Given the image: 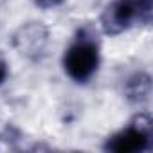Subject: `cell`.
I'll list each match as a JSON object with an SVG mask.
<instances>
[{
    "label": "cell",
    "mask_w": 153,
    "mask_h": 153,
    "mask_svg": "<svg viewBox=\"0 0 153 153\" xmlns=\"http://www.w3.org/2000/svg\"><path fill=\"white\" fill-rule=\"evenodd\" d=\"M63 68L76 83H87L99 68V49L88 38H78L63 56Z\"/></svg>",
    "instance_id": "cell-1"
},
{
    "label": "cell",
    "mask_w": 153,
    "mask_h": 153,
    "mask_svg": "<svg viewBox=\"0 0 153 153\" xmlns=\"http://www.w3.org/2000/svg\"><path fill=\"white\" fill-rule=\"evenodd\" d=\"M151 0H114L101 16L103 29L108 34H119L130 29L137 20H148Z\"/></svg>",
    "instance_id": "cell-2"
},
{
    "label": "cell",
    "mask_w": 153,
    "mask_h": 153,
    "mask_svg": "<svg viewBox=\"0 0 153 153\" xmlns=\"http://www.w3.org/2000/svg\"><path fill=\"white\" fill-rule=\"evenodd\" d=\"M151 142V123L144 117L106 140V149L115 153H139L149 148Z\"/></svg>",
    "instance_id": "cell-3"
},
{
    "label": "cell",
    "mask_w": 153,
    "mask_h": 153,
    "mask_svg": "<svg viewBox=\"0 0 153 153\" xmlns=\"http://www.w3.org/2000/svg\"><path fill=\"white\" fill-rule=\"evenodd\" d=\"M34 2H36V6H40L43 9H52V7L59 6L63 0H34Z\"/></svg>",
    "instance_id": "cell-4"
},
{
    "label": "cell",
    "mask_w": 153,
    "mask_h": 153,
    "mask_svg": "<svg viewBox=\"0 0 153 153\" xmlns=\"http://www.w3.org/2000/svg\"><path fill=\"white\" fill-rule=\"evenodd\" d=\"M6 78H7V63L0 58V85L6 81Z\"/></svg>",
    "instance_id": "cell-5"
}]
</instances>
